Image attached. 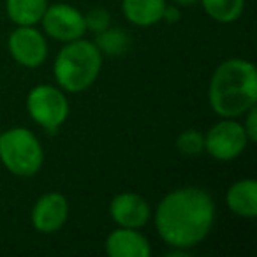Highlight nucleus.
Returning a JSON list of instances; mask_svg holds the SVG:
<instances>
[{
	"label": "nucleus",
	"mask_w": 257,
	"mask_h": 257,
	"mask_svg": "<svg viewBox=\"0 0 257 257\" xmlns=\"http://www.w3.org/2000/svg\"><path fill=\"white\" fill-rule=\"evenodd\" d=\"M154 218L166 245L189 250L210 234L215 224V203L201 187H180L159 201Z\"/></svg>",
	"instance_id": "obj_1"
},
{
	"label": "nucleus",
	"mask_w": 257,
	"mask_h": 257,
	"mask_svg": "<svg viewBox=\"0 0 257 257\" xmlns=\"http://www.w3.org/2000/svg\"><path fill=\"white\" fill-rule=\"evenodd\" d=\"M210 107L222 118L245 114L257 102V71L252 62L229 58L215 69L208 86Z\"/></svg>",
	"instance_id": "obj_2"
},
{
	"label": "nucleus",
	"mask_w": 257,
	"mask_h": 257,
	"mask_svg": "<svg viewBox=\"0 0 257 257\" xmlns=\"http://www.w3.org/2000/svg\"><path fill=\"white\" fill-rule=\"evenodd\" d=\"M102 69V53L95 43L76 39L65 43L58 51L53 65V74L58 86L65 92L81 93L93 85Z\"/></svg>",
	"instance_id": "obj_3"
},
{
	"label": "nucleus",
	"mask_w": 257,
	"mask_h": 257,
	"mask_svg": "<svg viewBox=\"0 0 257 257\" xmlns=\"http://www.w3.org/2000/svg\"><path fill=\"white\" fill-rule=\"evenodd\" d=\"M0 162L15 176L30 178L44 164L43 147L32 131L13 127L0 134Z\"/></svg>",
	"instance_id": "obj_4"
},
{
	"label": "nucleus",
	"mask_w": 257,
	"mask_h": 257,
	"mask_svg": "<svg viewBox=\"0 0 257 257\" xmlns=\"http://www.w3.org/2000/svg\"><path fill=\"white\" fill-rule=\"evenodd\" d=\"M27 111L39 127L55 133L69 116V100L60 88L37 85L27 97Z\"/></svg>",
	"instance_id": "obj_5"
},
{
	"label": "nucleus",
	"mask_w": 257,
	"mask_h": 257,
	"mask_svg": "<svg viewBox=\"0 0 257 257\" xmlns=\"http://www.w3.org/2000/svg\"><path fill=\"white\" fill-rule=\"evenodd\" d=\"M245 128L234 118H222L204 136V152L220 162L238 159L248 145Z\"/></svg>",
	"instance_id": "obj_6"
},
{
	"label": "nucleus",
	"mask_w": 257,
	"mask_h": 257,
	"mask_svg": "<svg viewBox=\"0 0 257 257\" xmlns=\"http://www.w3.org/2000/svg\"><path fill=\"white\" fill-rule=\"evenodd\" d=\"M41 23L44 32L55 41L60 43H71L85 36V15L74 9L69 4H53L48 6L44 11Z\"/></svg>",
	"instance_id": "obj_7"
},
{
	"label": "nucleus",
	"mask_w": 257,
	"mask_h": 257,
	"mask_svg": "<svg viewBox=\"0 0 257 257\" xmlns=\"http://www.w3.org/2000/svg\"><path fill=\"white\" fill-rule=\"evenodd\" d=\"M9 53L20 65L36 69L44 64L48 57L46 37L34 27H18L8 41Z\"/></svg>",
	"instance_id": "obj_8"
},
{
	"label": "nucleus",
	"mask_w": 257,
	"mask_h": 257,
	"mask_svg": "<svg viewBox=\"0 0 257 257\" xmlns=\"http://www.w3.org/2000/svg\"><path fill=\"white\" fill-rule=\"evenodd\" d=\"M69 217V203L60 192H48L32 208V224L43 234H53L64 227Z\"/></svg>",
	"instance_id": "obj_9"
},
{
	"label": "nucleus",
	"mask_w": 257,
	"mask_h": 257,
	"mask_svg": "<svg viewBox=\"0 0 257 257\" xmlns=\"http://www.w3.org/2000/svg\"><path fill=\"white\" fill-rule=\"evenodd\" d=\"M109 215L120 227L141 229L152 217L150 204L143 196L134 192H123L113 197L109 204Z\"/></svg>",
	"instance_id": "obj_10"
},
{
	"label": "nucleus",
	"mask_w": 257,
	"mask_h": 257,
	"mask_svg": "<svg viewBox=\"0 0 257 257\" xmlns=\"http://www.w3.org/2000/svg\"><path fill=\"white\" fill-rule=\"evenodd\" d=\"M106 252L109 257H150L152 246L138 229L120 227L106 238Z\"/></svg>",
	"instance_id": "obj_11"
},
{
	"label": "nucleus",
	"mask_w": 257,
	"mask_h": 257,
	"mask_svg": "<svg viewBox=\"0 0 257 257\" xmlns=\"http://www.w3.org/2000/svg\"><path fill=\"white\" fill-rule=\"evenodd\" d=\"M225 203L229 210L241 218L257 217V182L245 178L232 183L225 194Z\"/></svg>",
	"instance_id": "obj_12"
},
{
	"label": "nucleus",
	"mask_w": 257,
	"mask_h": 257,
	"mask_svg": "<svg viewBox=\"0 0 257 257\" xmlns=\"http://www.w3.org/2000/svg\"><path fill=\"white\" fill-rule=\"evenodd\" d=\"M166 0H123L121 11L136 27H152L162 22Z\"/></svg>",
	"instance_id": "obj_13"
},
{
	"label": "nucleus",
	"mask_w": 257,
	"mask_h": 257,
	"mask_svg": "<svg viewBox=\"0 0 257 257\" xmlns=\"http://www.w3.org/2000/svg\"><path fill=\"white\" fill-rule=\"evenodd\" d=\"M48 0H6V11L18 27H34L41 22Z\"/></svg>",
	"instance_id": "obj_14"
},
{
	"label": "nucleus",
	"mask_w": 257,
	"mask_h": 257,
	"mask_svg": "<svg viewBox=\"0 0 257 257\" xmlns=\"http://www.w3.org/2000/svg\"><path fill=\"white\" fill-rule=\"evenodd\" d=\"M204 11L218 23H234L245 9V0H201Z\"/></svg>",
	"instance_id": "obj_15"
},
{
	"label": "nucleus",
	"mask_w": 257,
	"mask_h": 257,
	"mask_svg": "<svg viewBox=\"0 0 257 257\" xmlns=\"http://www.w3.org/2000/svg\"><path fill=\"white\" fill-rule=\"evenodd\" d=\"M95 46L100 53L106 55H123L131 48V37L120 29H106L97 34Z\"/></svg>",
	"instance_id": "obj_16"
},
{
	"label": "nucleus",
	"mask_w": 257,
	"mask_h": 257,
	"mask_svg": "<svg viewBox=\"0 0 257 257\" xmlns=\"http://www.w3.org/2000/svg\"><path fill=\"white\" fill-rule=\"evenodd\" d=\"M176 148L182 155L185 157H194V155H199L204 152V136L196 131V128H189V131H183L182 134L176 140Z\"/></svg>",
	"instance_id": "obj_17"
},
{
	"label": "nucleus",
	"mask_w": 257,
	"mask_h": 257,
	"mask_svg": "<svg viewBox=\"0 0 257 257\" xmlns=\"http://www.w3.org/2000/svg\"><path fill=\"white\" fill-rule=\"evenodd\" d=\"M85 25H86V30L93 34H99L102 30L109 29L111 25V16L106 9H92L88 15H85Z\"/></svg>",
	"instance_id": "obj_18"
},
{
	"label": "nucleus",
	"mask_w": 257,
	"mask_h": 257,
	"mask_svg": "<svg viewBox=\"0 0 257 257\" xmlns=\"http://www.w3.org/2000/svg\"><path fill=\"white\" fill-rule=\"evenodd\" d=\"M245 114H246L245 123H241V125H243V128H245V134L250 143H255L257 141V107L255 106L250 107Z\"/></svg>",
	"instance_id": "obj_19"
},
{
	"label": "nucleus",
	"mask_w": 257,
	"mask_h": 257,
	"mask_svg": "<svg viewBox=\"0 0 257 257\" xmlns=\"http://www.w3.org/2000/svg\"><path fill=\"white\" fill-rule=\"evenodd\" d=\"M182 18V13H180V6L173 4V6H164V11H162V20L168 23H176Z\"/></svg>",
	"instance_id": "obj_20"
},
{
	"label": "nucleus",
	"mask_w": 257,
	"mask_h": 257,
	"mask_svg": "<svg viewBox=\"0 0 257 257\" xmlns=\"http://www.w3.org/2000/svg\"><path fill=\"white\" fill-rule=\"evenodd\" d=\"M199 0H175V4L176 6H183V8H187V6H194L197 4Z\"/></svg>",
	"instance_id": "obj_21"
}]
</instances>
